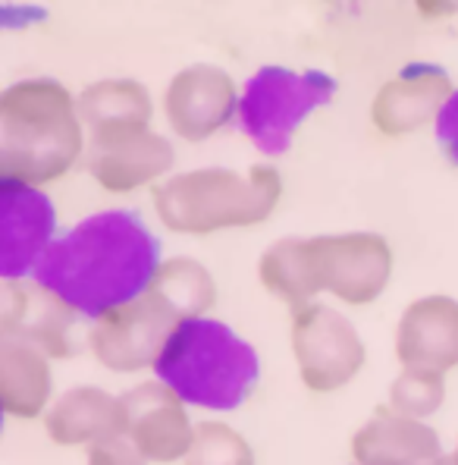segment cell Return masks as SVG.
<instances>
[{
    "instance_id": "6da1fadb",
    "label": "cell",
    "mask_w": 458,
    "mask_h": 465,
    "mask_svg": "<svg viewBox=\"0 0 458 465\" xmlns=\"http://www.w3.org/2000/svg\"><path fill=\"white\" fill-rule=\"evenodd\" d=\"M161 264V242L135 211H101L57 236L32 277L76 314L101 321L145 296Z\"/></svg>"
},
{
    "instance_id": "7a4b0ae2",
    "label": "cell",
    "mask_w": 458,
    "mask_h": 465,
    "mask_svg": "<svg viewBox=\"0 0 458 465\" xmlns=\"http://www.w3.org/2000/svg\"><path fill=\"white\" fill-rule=\"evenodd\" d=\"M79 104L57 79H23L0 94V180L44 186L85 152Z\"/></svg>"
},
{
    "instance_id": "3957f363",
    "label": "cell",
    "mask_w": 458,
    "mask_h": 465,
    "mask_svg": "<svg viewBox=\"0 0 458 465\" xmlns=\"http://www.w3.org/2000/svg\"><path fill=\"white\" fill-rule=\"evenodd\" d=\"M154 371L189 406L232 412L255 390L261 359L223 321L191 318L170 333Z\"/></svg>"
},
{
    "instance_id": "277c9868",
    "label": "cell",
    "mask_w": 458,
    "mask_h": 465,
    "mask_svg": "<svg viewBox=\"0 0 458 465\" xmlns=\"http://www.w3.org/2000/svg\"><path fill=\"white\" fill-rule=\"evenodd\" d=\"M283 195V180L268 163L248 170L204 167L176 173L154 186V211L161 223L186 236H210L229 227H255L273 214Z\"/></svg>"
},
{
    "instance_id": "5b68a950",
    "label": "cell",
    "mask_w": 458,
    "mask_h": 465,
    "mask_svg": "<svg viewBox=\"0 0 458 465\" xmlns=\"http://www.w3.org/2000/svg\"><path fill=\"white\" fill-rule=\"evenodd\" d=\"M333 94H336V79L330 73L264 66L245 82L239 101V129L255 142L261 154L277 157L289 152L296 129Z\"/></svg>"
},
{
    "instance_id": "8992f818",
    "label": "cell",
    "mask_w": 458,
    "mask_h": 465,
    "mask_svg": "<svg viewBox=\"0 0 458 465\" xmlns=\"http://www.w3.org/2000/svg\"><path fill=\"white\" fill-rule=\"evenodd\" d=\"M292 352L302 384L314 393L346 387L365 365V343L343 312L311 302L292 312Z\"/></svg>"
},
{
    "instance_id": "52a82bcc",
    "label": "cell",
    "mask_w": 458,
    "mask_h": 465,
    "mask_svg": "<svg viewBox=\"0 0 458 465\" xmlns=\"http://www.w3.org/2000/svg\"><path fill=\"white\" fill-rule=\"evenodd\" d=\"M311 271L320 290L348 305H367L386 290L393 252L377 232H333L307 239Z\"/></svg>"
},
{
    "instance_id": "ba28073f",
    "label": "cell",
    "mask_w": 458,
    "mask_h": 465,
    "mask_svg": "<svg viewBox=\"0 0 458 465\" xmlns=\"http://www.w3.org/2000/svg\"><path fill=\"white\" fill-rule=\"evenodd\" d=\"M180 324L182 321L148 290L141 299L94 321L88 346H92L94 359L111 371H141L148 365H157L163 343Z\"/></svg>"
},
{
    "instance_id": "9c48e42d",
    "label": "cell",
    "mask_w": 458,
    "mask_h": 465,
    "mask_svg": "<svg viewBox=\"0 0 458 465\" xmlns=\"http://www.w3.org/2000/svg\"><path fill=\"white\" fill-rule=\"evenodd\" d=\"M57 211L35 186L0 180V277L25 280L57 242Z\"/></svg>"
},
{
    "instance_id": "30bf717a",
    "label": "cell",
    "mask_w": 458,
    "mask_h": 465,
    "mask_svg": "<svg viewBox=\"0 0 458 465\" xmlns=\"http://www.w3.org/2000/svg\"><path fill=\"white\" fill-rule=\"evenodd\" d=\"M176 154L170 139L148 129H120V133L88 135L85 170L107 193H135L139 186L161 180L173 167Z\"/></svg>"
},
{
    "instance_id": "8fae6325",
    "label": "cell",
    "mask_w": 458,
    "mask_h": 465,
    "mask_svg": "<svg viewBox=\"0 0 458 465\" xmlns=\"http://www.w3.org/2000/svg\"><path fill=\"white\" fill-rule=\"evenodd\" d=\"M236 79L214 64H195L176 73L163 94L167 123L180 139L204 142L239 116Z\"/></svg>"
},
{
    "instance_id": "7c38bea8",
    "label": "cell",
    "mask_w": 458,
    "mask_h": 465,
    "mask_svg": "<svg viewBox=\"0 0 458 465\" xmlns=\"http://www.w3.org/2000/svg\"><path fill=\"white\" fill-rule=\"evenodd\" d=\"M126 406V437L145 462L186 460L195 428L189 421L186 402L167 384H139L122 396Z\"/></svg>"
},
{
    "instance_id": "4fadbf2b",
    "label": "cell",
    "mask_w": 458,
    "mask_h": 465,
    "mask_svg": "<svg viewBox=\"0 0 458 465\" xmlns=\"http://www.w3.org/2000/svg\"><path fill=\"white\" fill-rule=\"evenodd\" d=\"M76 312L35 280H4L0 290V337L41 349L47 359H70V324Z\"/></svg>"
},
{
    "instance_id": "5bb4252c",
    "label": "cell",
    "mask_w": 458,
    "mask_h": 465,
    "mask_svg": "<svg viewBox=\"0 0 458 465\" xmlns=\"http://www.w3.org/2000/svg\"><path fill=\"white\" fill-rule=\"evenodd\" d=\"M453 94V76L443 66L408 64L374 94L371 123L389 139L412 135L436 120Z\"/></svg>"
},
{
    "instance_id": "9a60e30c",
    "label": "cell",
    "mask_w": 458,
    "mask_h": 465,
    "mask_svg": "<svg viewBox=\"0 0 458 465\" xmlns=\"http://www.w3.org/2000/svg\"><path fill=\"white\" fill-rule=\"evenodd\" d=\"M395 359L405 368L449 371L458 365V302L424 296L412 302L395 327Z\"/></svg>"
},
{
    "instance_id": "2e32d148",
    "label": "cell",
    "mask_w": 458,
    "mask_h": 465,
    "mask_svg": "<svg viewBox=\"0 0 458 465\" xmlns=\"http://www.w3.org/2000/svg\"><path fill=\"white\" fill-rule=\"evenodd\" d=\"M352 456L358 465H440L446 460L436 430L393 406L374 409L352 437Z\"/></svg>"
},
{
    "instance_id": "e0dca14e",
    "label": "cell",
    "mask_w": 458,
    "mask_h": 465,
    "mask_svg": "<svg viewBox=\"0 0 458 465\" xmlns=\"http://www.w3.org/2000/svg\"><path fill=\"white\" fill-rule=\"evenodd\" d=\"M47 437L60 447H101L122 440L126 406L122 396H111L98 387H76L63 393L47 412Z\"/></svg>"
},
{
    "instance_id": "ac0fdd59",
    "label": "cell",
    "mask_w": 458,
    "mask_h": 465,
    "mask_svg": "<svg viewBox=\"0 0 458 465\" xmlns=\"http://www.w3.org/2000/svg\"><path fill=\"white\" fill-rule=\"evenodd\" d=\"M51 387V361L41 349L0 337V402L10 419H38Z\"/></svg>"
},
{
    "instance_id": "d6986e66",
    "label": "cell",
    "mask_w": 458,
    "mask_h": 465,
    "mask_svg": "<svg viewBox=\"0 0 458 465\" xmlns=\"http://www.w3.org/2000/svg\"><path fill=\"white\" fill-rule=\"evenodd\" d=\"M79 120L88 135L120 133V129H148L151 126V94L135 79H104L88 85L76 98Z\"/></svg>"
},
{
    "instance_id": "ffe728a7",
    "label": "cell",
    "mask_w": 458,
    "mask_h": 465,
    "mask_svg": "<svg viewBox=\"0 0 458 465\" xmlns=\"http://www.w3.org/2000/svg\"><path fill=\"white\" fill-rule=\"evenodd\" d=\"M264 290L270 296L283 299L292 312H302L314 302L320 292L317 280L311 271V255H307V239H277L258 264Z\"/></svg>"
},
{
    "instance_id": "44dd1931",
    "label": "cell",
    "mask_w": 458,
    "mask_h": 465,
    "mask_svg": "<svg viewBox=\"0 0 458 465\" xmlns=\"http://www.w3.org/2000/svg\"><path fill=\"white\" fill-rule=\"evenodd\" d=\"M151 292L180 321L204 318V312L217 302L214 277L195 258H167L154 273Z\"/></svg>"
},
{
    "instance_id": "7402d4cb",
    "label": "cell",
    "mask_w": 458,
    "mask_h": 465,
    "mask_svg": "<svg viewBox=\"0 0 458 465\" xmlns=\"http://www.w3.org/2000/svg\"><path fill=\"white\" fill-rule=\"evenodd\" d=\"M186 465H255V453L236 428L220 421H201L195 425V440H191Z\"/></svg>"
},
{
    "instance_id": "603a6c76",
    "label": "cell",
    "mask_w": 458,
    "mask_h": 465,
    "mask_svg": "<svg viewBox=\"0 0 458 465\" xmlns=\"http://www.w3.org/2000/svg\"><path fill=\"white\" fill-rule=\"evenodd\" d=\"M446 400V384H443V374L436 371H421V368H405L399 378L389 387V406L399 415L408 419H427Z\"/></svg>"
},
{
    "instance_id": "cb8c5ba5",
    "label": "cell",
    "mask_w": 458,
    "mask_h": 465,
    "mask_svg": "<svg viewBox=\"0 0 458 465\" xmlns=\"http://www.w3.org/2000/svg\"><path fill=\"white\" fill-rule=\"evenodd\" d=\"M436 139H440V148L446 152L449 161L458 167V88L436 116Z\"/></svg>"
},
{
    "instance_id": "d4e9b609",
    "label": "cell",
    "mask_w": 458,
    "mask_h": 465,
    "mask_svg": "<svg viewBox=\"0 0 458 465\" xmlns=\"http://www.w3.org/2000/svg\"><path fill=\"white\" fill-rule=\"evenodd\" d=\"M88 465H145V460H141L132 443L113 440L88 450Z\"/></svg>"
},
{
    "instance_id": "484cf974",
    "label": "cell",
    "mask_w": 458,
    "mask_h": 465,
    "mask_svg": "<svg viewBox=\"0 0 458 465\" xmlns=\"http://www.w3.org/2000/svg\"><path fill=\"white\" fill-rule=\"evenodd\" d=\"M440 465H455V460H453V456H449V460H443Z\"/></svg>"
},
{
    "instance_id": "4316f807",
    "label": "cell",
    "mask_w": 458,
    "mask_h": 465,
    "mask_svg": "<svg viewBox=\"0 0 458 465\" xmlns=\"http://www.w3.org/2000/svg\"><path fill=\"white\" fill-rule=\"evenodd\" d=\"M453 460H455V465H458V447H455V456H453Z\"/></svg>"
}]
</instances>
